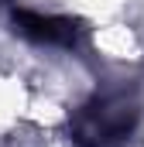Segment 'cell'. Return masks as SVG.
<instances>
[{
	"mask_svg": "<svg viewBox=\"0 0 144 147\" xmlns=\"http://www.w3.org/2000/svg\"><path fill=\"white\" fill-rule=\"evenodd\" d=\"M14 24L21 34L45 41V45H72L75 41V24L65 17H45V14H31V10H17Z\"/></svg>",
	"mask_w": 144,
	"mask_h": 147,
	"instance_id": "obj_1",
	"label": "cell"
}]
</instances>
